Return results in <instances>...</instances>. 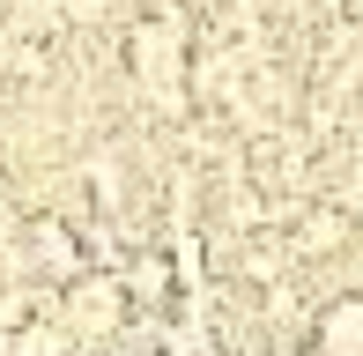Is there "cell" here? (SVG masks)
Instances as JSON below:
<instances>
[{
    "instance_id": "cell-2",
    "label": "cell",
    "mask_w": 363,
    "mask_h": 356,
    "mask_svg": "<svg viewBox=\"0 0 363 356\" xmlns=\"http://www.w3.org/2000/svg\"><path fill=\"white\" fill-rule=\"evenodd\" d=\"M341 238V216H311V230H304V252H326Z\"/></svg>"
},
{
    "instance_id": "cell-1",
    "label": "cell",
    "mask_w": 363,
    "mask_h": 356,
    "mask_svg": "<svg viewBox=\"0 0 363 356\" xmlns=\"http://www.w3.org/2000/svg\"><path fill=\"white\" fill-rule=\"evenodd\" d=\"M134 289H141V297H163V289H171V267H163V260H141L134 267Z\"/></svg>"
}]
</instances>
